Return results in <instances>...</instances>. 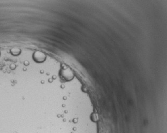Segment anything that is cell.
<instances>
[{"label":"cell","mask_w":167,"mask_h":133,"mask_svg":"<svg viewBox=\"0 0 167 133\" xmlns=\"http://www.w3.org/2000/svg\"><path fill=\"white\" fill-rule=\"evenodd\" d=\"M34 60H36V61L41 62L44 61L45 60L46 55L44 53L38 51V52H36L34 53Z\"/></svg>","instance_id":"cell-2"},{"label":"cell","mask_w":167,"mask_h":133,"mask_svg":"<svg viewBox=\"0 0 167 133\" xmlns=\"http://www.w3.org/2000/svg\"><path fill=\"white\" fill-rule=\"evenodd\" d=\"M61 75L63 76V77L67 80L71 79L74 76L72 71L68 68L64 69L62 70Z\"/></svg>","instance_id":"cell-1"}]
</instances>
